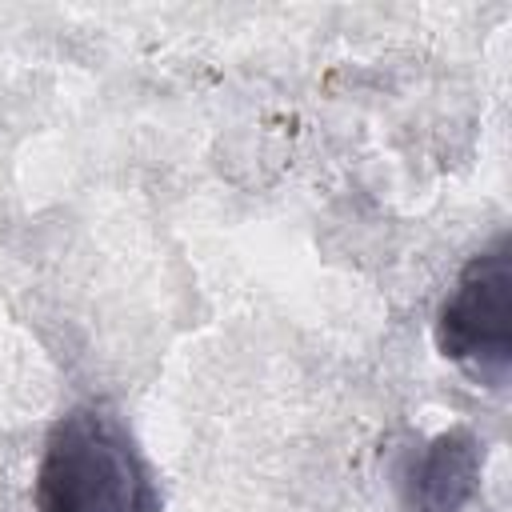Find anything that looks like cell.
I'll list each match as a JSON object with an SVG mask.
<instances>
[{
	"mask_svg": "<svg viewBox=\"0 0 512 512\" xmlns=\"http://www.w3.org/2000/svg\"><path fill=\"white\" fill-rule=\"evenodd\" d=\"M152 468L104 404L68 408L36 464V512H160Z\"/></svg>",
	"mask_w": 512,
	"mask_h": 512,
	"instance_id": "1",
	"label": "cell"
},
{
	"mask_svg": "<svg viewBox=\"0 0 512 512\" xmlns=\"http://www.w3.org/2000/svg\"><path fill=\"white\" fill-rule=\"evenodd\" d=\"M508 288H512L508 232H500L484 252H476L460 268L452 292L440 300L436 312L440 356L488 388H504L512 368Z\"/></svg>",
	"mask_w": 512,
	"mask_h": 512,
	"instance_id": "2",
	"label": "cell"
},
{
	"mask_svg": "<svg viewBox=\"0 0 512 512\" xmlns=\"http://www.w3.org/2000/svg\"><path fill=\"white\" fill-rule=\"evenodd\" d=\"M480 444L472 432H440L420 456H412L404 488L416 512H460L480 484Z\"/></svg>",
	"mask_w": 512,
	"mask_h": 512,
	"instance_id": "3",
	"label": "cell"
}]
</instances>
